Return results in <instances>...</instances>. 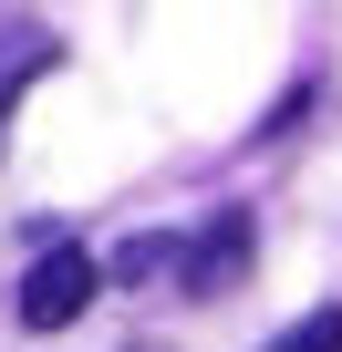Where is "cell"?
Listing matches in <instances>:
<instances>
[{
  "label": "cell",
  "instance_id": "277c9868",
  "mask_svg": "<svg viewBox=\"0 0 342 352\" xmlns=\"http://www.w3.org/2000/svg\"><path fill=\"white\" fill-rule=\"evenodd\" d=\"M177 249H187V239H125V259H114L104 280H135V290H145V280H166V270H177Z\"/></svg>",
  "mask_w": 342,
  "mask_h": 352
},
{
  "label": "cell",
  "instance_id": "7a4b0ae2",
  "mask_svg": "<svg viewBox=\"0 0 342 352\" xmlns=\"http://www.w3.org/2000/svg\"><path fill=\"white\" fill-rule=\"evenodd\" d=\"M249 249H259V228H249V208H218L187 249H177V280H187V300H218L228 280H249Z\"/></svg>",
  "mask_w": 342,
  "mask_h": 352
},
{
  "label": "cell",
  "instance_id": "5b68a950",
  "mask_svg": "<svg viewBox=\"0 0 342 352\" xmlns=\"http://www.w3.org/2000/svg\"><path fill=\"white\" fill-rule=\"evenodd\" d=\"M270 352H342V311H301V321H290Z\"/></svg>",
  "mask_w": 342,
  "mask_h": 352
},
{
  "label": "cell",
  "instance_id": "3957f363",
  "mask_svg": "<svg viewBox=\"0 0 342 352\" xmlns=\"http://www.w3.org/2000/svg\"><path fill=\"white\" fill-rule=\"evenodd\" d=\"M52 63H63V42H52V32H21V42H0V135H11V94H21V83H42Z\"/></svg>",
  "mask_w": 342,
  "mask_h": 352
},
{
  "label": "cell",
  "instance_id": "6da1fadb",
  "mask_svg": "<svg viewBox=\"0 0 342 352\" xmlns=\"http://www.w3.org/2000/svg\"><path fill=\"white\" fill-rule=\"evenodd\" d=\"M94 290H104V259H83V249H42V259L21 270V331H73V321L94 311Z\"/></svg>",
  "mask_w": 342,
  "mask_h": 352
}]
</instances>
